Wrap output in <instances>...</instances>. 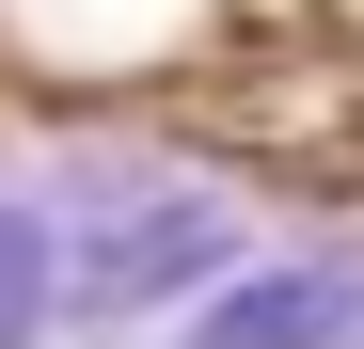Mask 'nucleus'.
I'll return each mask as SVG.
<instances>
[{
  "instance_id": "2",
  "label": "nucleus",
  "mask_w": 364,
  "mask_h": 349,
  "mask_svg": "<svg viewBox=\"0 0 364 349\" xmlns=\"http://www.w3.org/2000/svg\"><path fill=\"white\" fill-rule=\"evenodd\" d=\"M348 333H364V270L348 254H254V270H222V302L174 349H348Z\"/></svg>"
},
{
  "instance_id": "1",
  "label": "nucleus",
  "mask_w": 364,
  "mask_h": 349,
  "mask_svg": "<svg viewBox=\"0 0 364 349\" xmlns=\"http://www.w3.org/2000/svg\"><path fill=\"white\" fill-rule=\"evenodd\" d=\"M48 239H64V318H143V302H191L237 270V222L191 174H95Z\"/></svg>"
},
{
  "instance_id": "4",
  "label": "nucleus",
  "mask_w": 364,
  "mask_h": 349,
  "mask_svg": "<svg viewBox=\"0 0 364 349\" xmlns=\"http://www.w3.org/2000/svg\"><path fill=\"white\" fill-rule=\"evenodd\" d=\"M348 349H364V333H348Z\"/></svg>"
},
{
  "instance_id": "3",
  "label": "nucleus",
  "mask_w": 364,
  "mask_h": 349,
  "mask_svg": "<svg viewBox=\"0 0 364 349\" xmlns=\"http://www.w3.org/2000/svg\"><path fill=\"white\" fill-rule=\"evenodd\" d=\"M64 318V239H48V207H0V349H32Z\"/></svg>"
}]
</instances>
